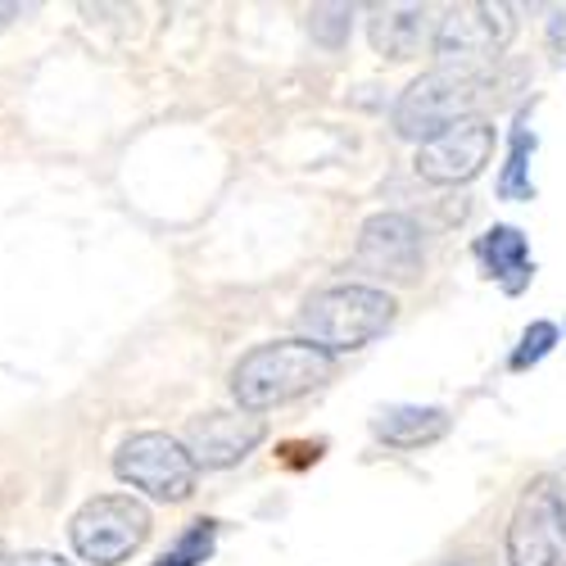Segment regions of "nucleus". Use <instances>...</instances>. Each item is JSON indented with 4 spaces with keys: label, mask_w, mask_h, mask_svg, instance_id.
Listing matches in <instances>:
<instances>
[{
    "label": "nucleus",
    "mask_w": 566,
    "mask_h": 566,
    "mask_svg": "<svg viewBox=\"0 0 566 566\" xmlns=\"http://www.w3.org/2000/svg\"><path fill=\"white\" fill-rule=\"evenodd\" d=\"M349 32V6H317L313 10V36H322L326 45H340Z\"/></svg>",
    "instance_id": "obj_17"
},
{
    "label": "nucleus",
    "mask_w": 566,
    "mask_h": 566,
    "mask_svg": "<svg viewBox=\"0 0 566 566\" xmlns=\"http://www.w3.org/2000/svg\"><path fill=\"white\" fill-rule=\"evenodd\" d=\"M490 155H494V123L467 118L417 150V177H427L436 186H458L476 177L490 164Z\"/></svg>",
    "instance_id": "obj_9"
},
{
    "label": "nucleus",
    "mask_w": 566,
    "mask_h": 566,
    "mask_svg": "<svg viewBox=\"0 0 566 566\" xmlns=\"http://www.w3.org/2000/svg\"><path fill=\"white\" fill-rule=\"evenodd\" d=\"M213 539H218V526L213 522H196L155 566H196V562H205L213 553Z\"/></svg>",
    "instance_id": "obj_15"
},
{
    "label": "nucleus",
    "mask_w": 566,
    "mask_h": 566,
    "mask_svg": "<svg viewBox=\"0 0 566 566\" xmlns=\"http://www.w3.org/2000/svg\"><path fill=\"white\" fill-rule=\"evenodd\" d=\"M10 566H73V562H64V557H55V553H19Z\"/></svg>",
    "instance_id": "obj_18"
},
{
    "label": "nucleus",
    "mask_w": 566,
    "mask_h": 566,
    "mask_svg": "<svg viewBox=\"0 0 566 566\" xmlns=\"http://www.w3.org/2000/svg\"><path fill=\"white\" fill-rule=\"evenodd\" d=\"M367 32H371L376 55H386V60H412L421 51V36H427V10H421V6L376 10Z\"/></svg>",
    "instance_id": "obj_12"
},
{
    "label": "nucleus",
    "mask_w": 566,
    "mask_h": 566,
    "mask_svg": "<svg viewBox=\"0 0 566 566\" xmlns=\"http://www.w3.org/2000/svg\"><path fill=\"white\" fill-rule=\"evenodd\" d=\"M336 358L308 340H272L250 349L231 371V395L245 412H263L276 403H291L322 381H332Z\"/></svg>",
    "instance_id": "obj_1"
},
{
    "label": "nucleus",
    "mask_w": 566,
    "mask_h": 566,
    "mask_svg": "<svg viewBox=\"0 0 566 566\" xmlns=\"http://www.w3.org/2000/svg\"><path fill=\"white\" fill-rule=\"evenodd\" d=\"M449 431V417L440 408H417V403H403V408H386L376 417V436L395 449H421V444H436L440 436Z\"/></svg>",
    "instance_id": "obj_13"
},
{
    "label": "nucleus",
    "mask_w": 566,
    "mask_h": 566,
    "mask_svg": "<svg viewBox=\"0 0 566 566\" xmlns=\"http://www.w3.org/2000/svg\"><path fill=\"white\" fill-rule=\"evenodd\" d=\"M512 566H566V507L553 476L531 481L507 526Z\"/></svg>",
    "instance_id": "obj_7"
},
{
    "label": "nucleus",
    "mask_w": 566,
    "mask_h": 566,
    "mask_svg": "<svg viewBox=\"0 0 566 566\" xmlns=\"http://www.w3.org/2000/svg\"><path fill=\"white\" fill-rule=\"evenodd\" d=\"M490 96V77H467V73H449V69H431L421 73L395 105V132L408 140H436L440 132L476 118V109Z\"/></svg>",
    "instance_id": "obj_3"
},
{
    "label": "nucleus",
    "mask_w": 566,
    "mask_h": 566,
    "mask_svg": "<svg viewBox=\"0 0 566 566\" xmlns=\"http://www.w3.org/2000/svg\"><path fill=\"white\" fill-rule=\"evenodd\" d=\"M69 539L82 562L118 566L150 539V507L132 494H101L77 507V516L69 522Z\"/></svg>",
    "instance_id": "obj_5"
},
{
    "label": "nucleus",
    "mask_w": 566,
    "mask_h": 566,
    "mask_svg": "<svg viewBox=\"0 0 566 566\" xmlns=\"http://www.w3.org/2000/svg\"><path fill=\"white\" fill-rule=\"evenodd\" d=\"M390 322H395V300L376 286H326L308 295L300 308L304 340L326 354L363 349L376 336H386Z\"/></svg>",
    "instance_id": "obj_2"
},
{
    "label": "nucleus",
    "mask_w": 566,
    "mask_h": 566,
    "mask_svg": "<svg viewBox=\"0 0 566 566\" xmlns=\"http://www.w3.org/2000/svg\"><path fill=\"white\" fill-rule=\"evenodd\" d=\"M476 254L485 263V272L499 281L507 295H522L531 286V250H526V235L516 227H490L481 241H476Z\"/></svg>",
    "instance_id": "obj_11"
},
{
    "label": "nucleus",
    "mask_w": 566,
    "mask_h": 566,
    "mask_svg": "<svg viewBox=\"0 0 566 566\" xmlns=\"http://www.w3.org/2000/svg\"><path fill=\"white\" fill-rule=\"evenodd\" d=\"M553 485H557V494H562V507H566V471H562V476H557Z\"/></svg>",
    "instance_id": "obj_19"
},
{
    "label": "nucleus",
    "mask_w": 566,
    "mask_h": 566,
    "mask_svg": "<svg viewBox=\"0 0 566 566\" xmlns=\"http://www.w3.org/2000/svg\"><path fill=\"white\" fill-rule=\"evenodd\" d=\"M453 566H485L481 557H467V562H453Z\"/></svg>",
    "instance_id": "obj_21"
},
{
    "label": "nucleus",
    "mask_w": 566,
    "mask_h": 566,
    "mask_svg": "<svg viewBox=\"0 0 566 566\" xmlns=\"http://www.w3.org/2000/svg\"><path fill=\"white\" fill-rule=\"evenodd\" d=\"M553 345H557V326H553V322H535V326H531V332L522 336V349H516V354H512V367H516V371H522V367L539 363V358H544V354H548Z\"/></svg>",
    "instance_id": "obj_16"
},
{
    "label": "nucleus",
    "mask_w": 566,
    "mask_h": 566,
    "mask_svg": "<svg viewBox=\"0 0 566 566\" xmlns=\"http://www.w3.org/2000/svg\"><path fill=\"white\" fill-rule=\"evenodd\" d=\"M516 32L512 6H458L436 28V69L467 73V77H490L499 55Z\"/></svg>",
    "instance_id": "obj_4"
},
{
    "label": "nucleus",
    "mask_w": 566,
    "mask_h": 566,
    "mask_svg": "<svg viewBox=\"0 0 566 566\" xmlns=\"http://www.w3.org/2000/svg\"><path fill=\"white\" fill-rule=\"evenodd\" d=\"M354 263L371 276L412 281L421 272V231L403 213H376L358 231V254Z\"/></svg>",
    "instance_id": "obj_10"
},
{
    "label": "nucleus",
    "mask_w": 566,
    "mask_h": 566,
    "mask_svg": "<svg viewBox=\"0 0 566 566\" xmlns=\"http://www.w3.org/2000/svg\"><path fill=\"white\" fill-rule=\"evenodd\" d=\"M268 427L254 412H200L186 421L181 431V449L191 453L196 467H235L241 458H250L263 444Z\"/></svg>",
    "instance_id": "obj_8"
},
{
    "label": "nucleus",
    "mask_w": 566,
    "mask_h": 566,
    "mask_svg": "<svg viewBox=\"0 0 566 566\" xmlns=\"http://www.w3.org/2000/svg\"><path fill=\"white\" fill-rule=\"evenodd\" d=\"M114 471H118V481H127L132 490H146L159 503H181V499H191L200 467L181 449V440L164 431H140L123 440V449L114 453Z\"/></svg>",
    "instance_id": "obj_6"
},
{
    "label": "nucleus",
    "mask_w": 566,
    "mask_h": 566,
    "mask_svg": "<svg viewBox=\"0 0 566 566\" xmlns=\"http://www.w3.org/2000/svg\"><path fill=\"white\" fill-rule=\"evenodd\" d=\"M526 150H535V136L526 127H516L512 132V155H507V168L499 177V196L503 200H531L535 196V186L526 177Z\"/></svg>",
    "instance_id": "obj_14"
},
{
    "label": "nucleus",
    "mask_w": 566,
    "mask_h": 566,
    "mask_svg": "<svg viewBox=\"0 0 566 566\" xmlns=\"http://www.w3.org/2000/svg\"><path fill=\"white\" fill-rule=\"evenodd\" d=\"M19 14V6H0V23H6V19H14Z\"/></svg>",
    "instance_id": "obj_20"
}]
</instances>
